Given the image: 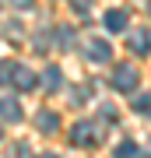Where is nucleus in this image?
Returning a JSON list of instances; mask_svg holds the SVG:
<instances>
[{"instance_id": "nucleus-5", "label": "nucleus", "mask_w": 151, "mask_h": 158, "mask_svg": "<svg viewBox=\"0 0 151 158\" xmlns=\"http://www.w3.org/2000/svg\"><path fill=\"white\" fill-rule=\"evenodd\" d=\"M88 56L95 60V63H106V60L112 56V46L102 42V39H88Z\"/></svg>"}, {"instance_id": "nucleus-9", "label": "nucleus", "mask_w": 151, "mask_h": 158, "mask_svg": "<svg viewBox=\"0 0 151 158\" xmlns=\"http://www.w3.org/2000/svg\"><path fill=\"white\" fill-rule=\"evenodd\" d=\"M35 127H39L42 134H56V130H60V119H56V113H42Z\"/></svg>"}, {"instance_id": "nucleus-14", "label": "nucleus", "mask_w": 151, "mask_h": 158, "mask_svg": "<svg viewBox=\"0 0 151 158\" xmlns=\"http://www.w3.org/2000/svg\"><path fill=\"white\" fill-rule=\"evenodd\" d=\"M11 158H28V148H25V144H18L14 151H11Z\"/></svg>"}, {"instance_id": "nucleus-11", "label": "nucleus", "mask_w": 151, "mask_h": 158, "mask_svg": "<svg viewBox=\"0 0 151 158\" xmlns=\"http://www.w3.org/2000/svg\"><path fill=\"white\" fill-rule=\"evenodd\" d=\"M11 70H14V63L0 60V85H11Z\"/></svg>"}, {"instance_id": "nucleus-3", "label": "nucleus", "mask_w": 151, "mask_h": 158, "mask_svg": "<svg viewBox=\"0 0 151 158\" xmlns=\"http://www.w3.org/2000/svg\"><path fill=\"white\" fill-rule=\"evenodd\" d=\"M112 88H120V91H134V88H137V67L120 63V67L112 70Z\"/></svg>"}, {"instance_id": "nucleus-8", "label": "nucleus", "mask_w": 151, "mask_h": 158, "mask_svg": "<svg viewBox=\"0 0 151 158\" xmlns=\"http://www.w3.org/2000/svg\"><path fill=\"white\" fill-rule=\"evenodd\" d=\"M42 85H46V91H56L63 85V70L60 67H46V74H42Z\"/></svg>"}, {"instance_id": "nucleus-6", "label": "nucleus", "mask_w": 151, "mask_h": 158, "mask_svg": "<svg viewBox=\"0 0 151 158\" xmlns=\"http://www.w3.org/2000/svg\"><path fill=\"white\" fill-rule=\"evenodd\" d=\"M127 25H130L127 11H109V14H106V28H109V32H127Z\"/></svg>"}, {"instance_id": "nucleus-17", "label": "nucleus", "mask_w": 151, "mask_h": 158, "mask_svg": "<svg viewBox=\"0 0 151 158\" xmlns=\"http://www.w3.org/2000/svg\"><path fill=\"white\" fill-rule=\"evenodd\" d=\"M39 158H56V155H39Z\"/></svg>"}, {"instance_id": "nucleus-7", "label": "nucleus", "mask_w": 151, "mask_h": 158, "mask_svg": "<svg viewBox=\"0 0 151 158\" xmlns=\"http://www.w3.org/2000/svg\"><path fill=\"white\" fill-rule=\"evenodd\" d=\"M0 116H4L7 123H18V119H21V106H18V98H4V102H0Z\"/></svg>"}, {"instance_id": "nucleus-2", "label": "nucleus", "mask_w": 151, "mask_h": 158, "mask_svg": "<svg viewBox=\"0 0 151 158\" xmlns=\"http://www.w3.org/2000/svg\"><path fill=\"white\" fill-rule=\"evenodd\" d=\"M127 49L134 53V56L151 53V28H130V35H127Z\"/></svg>"}, {"instance_id": "nucleus-15", "label": "nucleus", "mask_w": 151, "mask_h": 158, "mask_svg": "<svg viewBox=\"0 0 151 158\" xmlns=\"http://www.w3.org/2000/svg\"><path fill=\"white\" fill-rule=\"evenodd\" d=\"M74 7H78V11L84 14V11H88V7H91V0H74Z\"/></svg>"}, {"instance_id": "nucleus-12", "label": "nucleus", "mask_w": 151, "mask_h": 158, "mask_svg": "<svg viewBox=\"0 0 151 158\" xmlns=\"http://www.w3.org/2000/svg\"><path fill=\"white\" fill-rule=\"evenodd\" d=\"M134 106H137V109H151V95H137Z\"/></svg>"}, {"instance_id": "nucleus-1", "label": "nucleus", "mask_w": 151, "mask_h": 158, "mask_svg": "<svg viewBox=\"0 0 151 158\" xmlns=\"http://www.w3.org/2000/svg\"><path fill=\"white\" fill-rule=\"evenodd\" d=\"M99 127L95 123H88V119H78V123L70 127V144H81V148H91V144H99Z\"/></svg>"}, {"instance_id": "nucleus-13", "label": "nucleus", "mask_w": 151, "mask_h": 158, "mask_svg": "<svg viewBox=\"0 0 151 158\" xmlns=\"http://www.w3.org/2000/svg\"><path fill=\"white\" fill-rule=\"evenodd\" d=\"M60 46H74V35L67 28H60Z\"/></svg>"}, {"instance_id": "nucleus-10", "label": "nucleus", "mask_w": 151, "mask_h": 158, "mask_svg": "<svg viewBox=\"0 0 151 158\" xmlns=\"http://www.w3.org/2000/svg\"><path fill=\"white\" fill-rule=\"evenodd\" d=\"M116 158H137V144L134 141H123V144L116 148Z\"/></svg>"}, {"instance_id": "nucleus-18", "label": "nucleus", "mask_w": 151, "mask_h": 158, "mask_svg": "<svg viewBox=\"0 0 151 158\" xmlns=\"http://www.w3.org/2000/svg\"><path fill=\"white\" fill-rule=\"evenodd\" d=\"M148 14H151V0H148Z\"/></svg>"}, {"instance_id": "nucleus-4", "label": "nucleus", "mask_w": 151, "mask_h": 158, "mask_svg": "<svg viewBox=\"0 0 151 158\" xmlns=\"http://www.w3.org/2000/svg\"><path fill=\"white\" fill-rule=\"evenodd\" d=\"M11 85H14L18 91H32L35 85H39V77H35L28 67H18V63H14V70H11Z\"/></svg>"}, {"instance_id": "nucleus-16", "label": "nucleus", "mask_w": 151, "mask_h": 158, "mask_svg": "<svg viewBox=\"0 0 151 158\" xmlns=\"http://www.w3.org/2000/svg\"><path fill=\"white\" fill-rule=\"evenodd\" d=\"M11 4H14V7H21V11H25V7H32V0H11Z\"/></svg>"}]
</instances>
